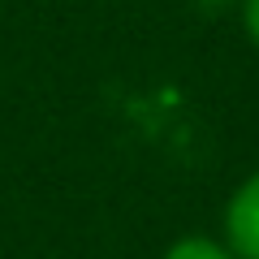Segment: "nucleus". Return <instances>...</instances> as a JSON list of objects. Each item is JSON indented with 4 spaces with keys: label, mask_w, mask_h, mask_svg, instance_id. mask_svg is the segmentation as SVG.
<instances>
[{
    "label": "nucleus",
    "mask_w": 259,
    "mask_h": 259,
    "mask_svg": "<svg viewBox=\"0 0 259 259\" xmlns=\"http://www.w3.org/2000/svg\"><path fill=\"white\" fill-rule=\"evenodd\" d=\"M221 242L233 250V259H259V168L246 173L225 199Z\"/></svg>",
    "instance_id": "obj_1"
},
{
    "label": "nucleus",
    "mask_w": 259,
    "mask_h": 259,
    "mask_svg": "<svg viewBox=\"0 0 259 259\" xmlns=\"http://www.w3.org/2000/svg\"><path fill=\"white\" fill-rule=\"evenodd\" d=\"M160 259H233V250L221 242V233H182L164 246Z\"/></svg>",
    "instance_id": "obj_2"
},
{
    "label": "nucleus",
    "mask_w": 259,
    "mask_h": 259,
    "mask_svg": "<svg viewBox=\"0 0 259 259\" xmlns=\"http://www.w3.org/2000/svg\"><path fill=\"white\" fill-rule=\"evenodd\" d=\"M238 5H242V35L259 52V0H238Z\"/></svg>",
    "instance_id": "obj_3"
},
{
    "label": "nucleus",
    "mask_w": 259,
    "mask_h": 259,
    "mask_svg": "<svg viewBox=\"0 0 259 259\" xmlns=\"http://www.w3.org/2000/svg\"><path fill=\"white\" fill-rule=\"evenodd\" d=\"M194 5H229V0H194Z\"/></svg>",
    "instance_id": "obj_4"
}]
</instances>
